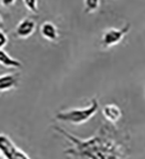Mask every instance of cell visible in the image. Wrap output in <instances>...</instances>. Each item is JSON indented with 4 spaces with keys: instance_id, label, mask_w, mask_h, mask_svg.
Here are the masks:
<instances>
[{
    "instance_id": "obj_1",
    "label": "cell",
    "mask_w": 145,
    "mask_h": 159,
    "mask_svg": "<svg viewBox=\"0 0 145 159\" xmlns=\"http://www.w3.org/2000/svg\"><path fill=\"white\" fill-rule=\"evenodd\" d=\"M55 130L71 143L65 154L76 159H126L122 144L106 127H102L96 135L87 139L77 137L61 127L56 126Z\"/></svg>"
},
{
    "instance_id": "obj_2",
    "label": "cell",
    "mask_w": 145,
    "mask_h": 159,
    "mask_svg": "<svg viewBox=\"0 0 145 159\" xmlns=\"http://www.w3.org/2000/svg\"><path fill=\"white\" fill-rule=\"evenodd\" d=\"M99 103L97 98H93L90 103L84 108H72L69 110L60 111L56 114L57 120L66 122V123L81 125L88 122L89 119L97 114L98 110Z\"/></svg>"
},
{
    "instance_id": "obj_3",
    "label": "cell",
    "mask_w": 145,
    "mask_h": 159,
    "mask_svg": "<svg viewBox=\"0 0 145 159\" xmlns=\"http://www.w3.org/2000/svg\"><path fill=\"white\" fill-rule=\"evenodd\" d=\"M0 152L4 159H31L7 135L0 133Z\"/></svg>"
},
{
    "instance_id": "obj_4",
    "label": "cell",
    "mask_w": 145,
    "mask_h": 159,
    "mask_svg": "<svg viewBox=\"0 0 145 159\" xmlns=\"http://www.w3.org/2000/svg\"><path fill=\"white\" fill-rule=\"evenodd\" d=\"M130 24L127 23L122 28H110L106 29L102 34V45L103 48H110L114 45L118 44L122 39L125 37V35L129 32Z\"/></svg>"
},
{
    "instance_id": "obj_5",
    "label": "cell",
    "mask_w": 145,
    "mask_h": 159,
    "mask_svg": "<svg viewBox=\"0 0 145 159\" xmlns=\"http://www.w3.org/2000/svg\"><path fill=\"white\" fill-rule=\"evenodd\" d=\"M36 30V22L32 18H23L15 28V34L18 38L26 39L30 37Z\"/></svg>"
},
{
    "instance_id": "obj_6",
    "label": "cell",
    "mask_w": 145,
    "mask_h": 159,
    "mask_svg": "<svg viewBox=\"0 0 145 159\" xmlns=\"http://www.w3.org/2000/svg\"><path fill=\"white\" fill-rule=\"evenodd\" d=\"M19 73H5L0 75V92H6L17 88L19 85Z\"/></svg>"
},
{
    "instance_id": "obj_7",
    "label": "cell",
    "mask_w": 145,
    "mask_h": 159,
    "mask_svg": "<svg viewBox=\"0 0 145 159\" xmlns=\"http://www.w3.org/2000/svg\"><path fill=\"white\" fill-rule=\"evenodd\" d=\"M102 112L103 117L106 120L111 122V123H116L122 117V112L120 108L115 104H106V105L102 107Z\"/></svg>"
},
{
    "instance_id": "obj_8",
    "label": "cell",
    "mask_w": 145,
    "mask_h": 159,
    "mask_svg": "<svg viewBox=\"0 0 145 159\" xmlns=\"http://www.w3.org/2000/svg\"><path fill=\"white\" fill-rule=\"evenodd\" d=\"M40 32H41V35L46 40H48V41L54 42V41H57L59 38L58 29L53 22L46 21V22H44V23H42L40 28Z\"/></svg>"
},
{
    "instance_id": "obj_9",
    "label": "cell",
    "mask_w": 145,
    "mask_h": 159,
    "mask_svg": "<svg viewBox=\"0 0 145 159\" xmlns=\"http://www.w3.org/2000/svg\"><path fill=\"white\" fill-rule=\"evenodd\" d=\"M0 64L6 68H20L22 66L19 60L10 56L4 49H0Z\"/></svg>"
},
{
    "instance_id": "obj_10",
    "label": "cell",
    "mask_w": 145,
    "mask_h": 159,
    "mask_svg": "<svg viewBox=\"0 0 145 159\" xmlns=\"http://www.w3.org/2000/svg\"><path fill=\"white\" fill-rule=\"evenodd\" d=\"M85 11L87 13L96 12L99 7V0H84Z\"/></svg>"
},
{
    "instance_id": "obj_11",
    "label": "cell",
    "mask_w": 145,
    "mask_h": 159,
    "mask_svg": "<svg viewBox=\"0 0 145 159\" xmlns=\"http://www.w3.org/2000/svg\"><path fill=\"white\" fill-rule=\"evenodd\" d=\"M22 1H23L25 7L28 9L30 12L37 14L38 13V0H22Z\"/></svg>"
},
{
    "instance_id": "obj_12",
    "label": "cell",
    "mask_w": 145,
    "mask_h": 159,
    "mask_svg": "<svg viewBox=\"0 0 145 159\" xmlns=\"http://www.w3.org/2000/svg\"><path fill=\"white\" fill-rule=\"evenodd\" d=\"M8 43V36L2 29H0V49H3Z\"/></svg>"
},
{
    "instance_id": "obj_13",
    "label": "cell",
    "mask_w": 145,
    "mask_h": 159,
    "mask_svg": "<svg viewBox=\"0 0 145 159\" xmlns=\"http://www.w3.org/2000/svg\"><path fill=\"white\" fill-rule=\"evenodd\" d=\"M15 2H16V0H0V3H1L4 7H10L12 5H14Z\"/></svg>"
},
{
    "instance_id": "obj_14",
    "label": "cell",
    "mask_w": 145,
    "mask_h": 159,
    "mask_svg": "<svg viewBox=\"0 0 145 159\" xmlns=\"http://www.w3.org/2000/svg\"><path fill=\"white\" fill-rule=\"evenodd\" d=\"M2 26H3V19H2L1 15H0V29L2 28Z\"/></svg>"
},
{
    "instance_id": "obj_15",
    "label": "cell",
    "mask_w": 145,
    "mask_h": 159,
    "mask_svg": "<svg viewBox=\"0 0 145 159\" xmlns=\"http://www.w3.org/2000/svg\"><path fill=\"white\" fill-rule=\"evenodd\" d=\"M0 159H4L3 156H2V154H1V152H0Z\"/></svg>"
},
{
    "instance_id": "obj_16",
    "label": "cell",
    "mask_w": 145,
    "mask_h": 159,
    "mask_svg": "<svg viewBox=\"0 0 145 159\" xmlns=\"http://www.w3.org/2000/svg\"><path fill=\"white\" fill-rule=\"evenodd\" d=\"M144 98H145V89H144Z\"/></svg>"
}]
</instances>
